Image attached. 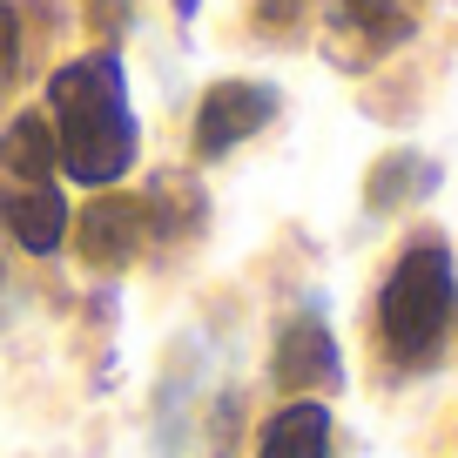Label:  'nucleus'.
Instances as JSON below:
<instances>
[{
	"instance_id": "1",
	"label": "nucleus",
	"mask_w": 458,
	"mask_h": 458,
	"mask_svg": "<svg viewBox=\"0 0 458 458\" xmlns=\"http://www.w3.org/2000/svg\"><path fill=\"white\" fill-rule=\"evenodd\" d=\"M41 122L55 135V162H61L68 182L114 189L135 169L142 129H135V101H129V68H122L114 47H95V55L55 68Z\"/></svg>"
},
{
	"instance_id": "2",
	"label": "nucleus",
	"mask_w": 458,
	"mask_h": 458,
	"mask_svg": "<svg viewBox=\"0 0 458 458\" xmlns=\"http://www.w3.org/2000/svg\"><path fill=\"white\" fill-rule=\"evenodd\" d=\"M458 330V263L438 229H418L377 284V351L398 371H431Z\"/></svg>"
},
{
	"instance_id": "3",
	"label": "nucleus",
	"mask_w": 458,
	"mask_h": 458,
	"mask_svg": "<svg viewBox=\"0 0 458 458\" xmlns=\"http://www.w3.org/2000/svg\"><path fill=\"white\" fill-rule=\"evenodd\" d=\"M0 223L28 257H55L68 243V196L41 114H14L0 129Z\"/></svg>"
},
{
	"instance_id": "4",
	"label": "nucleus",
	"mask_w": 458,
	"mask_h": 458,
	"mask_svg": "<svg viewBox=\"0 0 458 458\" xmlns=\"http://www.w3.org/2000/svg\"><path fill=\"white\" fill-rule=\"evenodd\" d=\"M276 108H284V95H276L270 81H243V74L216 81L209 95L196 101V129H189L196 162H223L229 148H243L250 135H263L276 122Z\"/></svg>"
},
{
	"instance_id": "5",
	"label": "nucleus",
	"mask_w": 458,
	"mask_h": 458,
	"mask_svg": "<svg viewBox=\"0 0 458 458\" xmlns=\"http://www.w3.org/2000/svg\"><path fill=\"white\" fill-rule=\"evenodd\" d=\"M270 377L284 385V398H324V391L344 385V358H337V337H330L324 310H297L276 330Z\"/></svg>"
},
{
	"instance_id": "6",
	"label": "nucleus",
	"mask_w": 458,
	"mask_h": 458,
	"mask_svg": "<svg viewBox=\"0 0 458 458\" xmlns=\"http://www.w3.org/2000/svg\"><path fill=\"white\" fill-rule=\"evenodd\" d=\"M68 229H74V250H81V263H88V270H101V276L129 270V263L148 250L142 196H122V189H101V196L88 202L81 216H68Z\"/></svg>"
},
{
	"instance_id": "7",
	"label": "nucleus",
	"mask_w": 458,
	"mask_h": 458,
	"mask_svg": "<svg viewBox=\"0 0 458 458\" xmlns=\"http://www.w3.org/2000/svg\"><path fill=\"white\" fill-rule=\"evenodd\" d=\"M142 223H148V250H189L209 223V196L189 169H162L142 189Z\"/></svg>"
},
{
	"instance_id": "8",
	"label": "nucleus",
	"mask_w": 458,
	"mask_h": 458,
	"mask_svg": "<svg viewBox=\"0 0 458 458\" xmlns=\"http://www.w3.org/2000/svg\"><path fill=\"white\" fill-rule=\"evenodd\" d=\"M337 445V425H330L324 398H284L257 431V452L250 458H330Z\"/></svg>"
},
{
	"instance_id": "9",
	"label": "nucleus",
	"mask_w": 458,
	"mask_h": 458,
	"mask_svg": "<svg viewBox=\"0 0 458 458\" xmlns=\"http://www.w3.org/2000/svg\"><path fill=\"white\" fill-rule=\"evenodd\" d=\"M431 189H438V162L411 156V148L385 156L371 175H364V202H371V216H391V209H404V202L431 196Z\"/></svg>"
},
{
	"instance_id": "10",
	"label": "nucleus",
	"mask_w": 458,
	"mask_h": 458,
	"mask_svg": "<svg viewBox=\"0 0 458 458\" xmlns=\"http://www.w3.org/2000/svg\"><path fill=\"white\" fill-rule=\"evenodd\" d=\"M337 7H344V28L364 34V47H398L425 21V0H337Z\"/></svg>"
},
{
	"instance_id": "11",
	"label": "nucleus",
	"mask_w": 458,
	"mask_h": 458,
	"mask_svg": "<svg viewBox=\"0 0 458 458\" xmlns=\"http://www.w3.org/2000/svg\"><path fill=\"white\" fill-rule=\"evenodd\" d=\"M21 68H28V28L14 0H0V101L21 88Z\"/></svg>"
},
{
	"instance_id": "12",
	"label": "nucleus",
	"mask_w": 458,
	"mask_h": 458,
	"mask_svg": "<svg viewBox=\"0 0 458 458\" xmlns=\"http://www.w3.org/2000/svg\"><path fill=\"white\" fill-rule=\"evenodd\" d=\"M257 21H263L270 34H290V28L303 21V0H263V7H257Z\"/></svg>"
},
{
	"instance_id": "13",
	"label": "nucleus",
	"mask_w": 458,
	"mask_h": 458,
	"mask_svg": "<svg viewBox=\"0 0 458 458\" xmlns=\"http://www.w3.org/2000/svg\"><path fill=\"white\" fill-rule=\"evenodd\" d=\"M122 21H129V0H101V28L122 34Z\"/></svg>"
},
{
	"instance_id": "14",
	"label": "nucleus",
	"mask_w": 458,
	"mask_h": 458,
	"mask_svg": "<svg viewBox=\"0 0 458 458\" xmlns=\"http://www.w3.org/2000/svg\"><path fill=\"white\" fill-rule=\"evenodd\" d=\"M169 7H175L182 21H196V7H202V0H169Z\"/></svg>"
}]
</instances>
